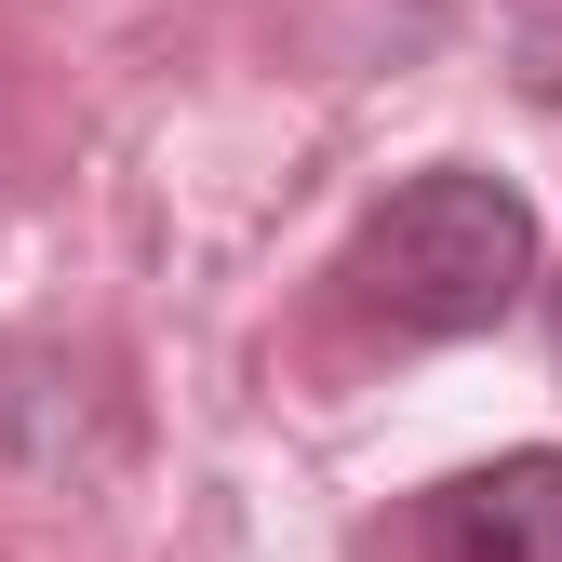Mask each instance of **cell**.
Wrapping results in <instances>:
<instances>
[{
  "label": "cell",
  "mask_w": 562,
  "mask_h": 562,
  "mask_svg": "<svg viewBox=\"0 0 562 562\" xmlns=\"http://www.w3.org/2000/svg\"><path fill=\"white\" fill-rule=\"evenodd\" d=\"M415 549L429 562H562V442H522V456H482V469L429 482Z\"/></svg>",
  "instance_id": "cell-2"
},
{
  "label": "cell",
  "mask_w": 562,
  "mask_h": 562,
  "mask_svg": "<svg viewBox=\"0 0 562 562\" xmlns=\"http://www.w3.org/2000/svg\"><path fill=\"white\" fill-rule=\"evenodd\" d=\"M549 362H562V281H549Z\"/></svg>",
  "instance_id": "cell-3"
},
{
  "label": "cell",
  "mask_w": 562,
  "mask_h": 562,
  "mask_svg": "<svg viewBox=\"0 0 562 562\" xmlns=\"http://www.w3.org/2000/svg\"><path fill=\"white\" fill-rule=\"evenodd\" d=\"M536 268H549L536 201H522L509 175H482V161H429V175H402L375 215L348 228V255H335L348 308H362L375 335H402V348L496 335V322L536 295Z\"/></svg>",
  "instance_id": "cell-1"
}]
</instances>
